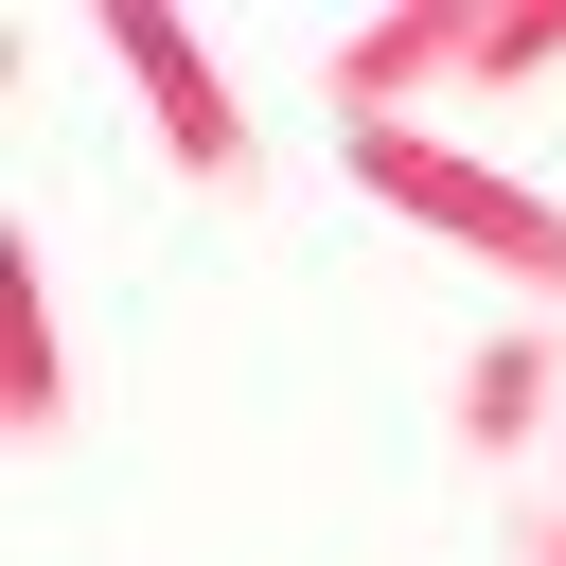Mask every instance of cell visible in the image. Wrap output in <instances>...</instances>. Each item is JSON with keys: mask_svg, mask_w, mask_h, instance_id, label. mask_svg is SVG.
Wrapping results in <instances>:
<instances>
[{"mask_svg": "<svg viewBox=\"0 0 566 566\" xmlns=\"http://www.w3.org/2000/svg\"><path fill=\"white\" fill-rule=\"evenodd\" d=\"M0 424H18V442L71 424V354H53V265H35V248H0Z\"/></svg>", "mask_w": 566, "mask_h": 566, "instance_id": "5", "label": "cell"}, {"mask_svg": "<svg viewBox=\"0 0 566 566\" xmlns=\"http://www.w3.org/2000/svg\"><path fill=\"white\" fill-rule=\"evenodd\" d=\"M513 566H566V495H548V478L513 495Z\"/></svg>", "mask_w": 566, "mask_h": 566, "instance_id": "6", "label": "cell"}, {"mask_svg": "<svg viewBox=\"0 0 566 566\" xmlns=\"http://www.w3.org/2000/svg\"><path fill=\"white\" fill-rule=\"evenodd\" d=\"M548 495H566V460H548Z\"/></svg>", "mask_w": 566, "mask_h": 566, "instance_id": "7", "label": "cell"}, {"mask_svg": "<svg viewBox=\"0 0 566 566\" xmlns=\"http://www.w3.org/2000/svg\"><path fill=\"white\" fill-rule=\"evenodd\" d=\"M336 159H354V195H371V212L442 230L460 265H495V283H513V318H566V195L495 177V159H478V142H442V124H371V142H336Z\"/></svg>", "mask_w": 566, "mask_h": 566, "instance_id": "2", "label": "cell"}, {"mask_svg": "<svg viewBox=\"0 0 566 566\" xmlns=\"http://www.w3.org/2000/svg\"><path fill=\"white\" fill-rule=\"evenodd\" d=\"M548 71H566V0H389L318 53V106L336 142H371V124H424L442 88H548Z\"/></svg>", "mask_w": 566, "mask_h": 566, "instance_id": "1", "label": "cell"}, {"mask_svg": "<svg viewBox=\"0 0 566 566\" xmlns=\"http://www.w3.org/2000/svg\"><path fill=\"white\" fill-rule=\"evenodd\" d=\"M460 460H566V318H495L460 354Z\"/></svg>", "mask_w": 566, "mask_h": 566, "instance_id": "4", "label": "cell"}, {"mask_svg": "<svg viewBox=\"0 0 566 566\" xmlns=\"http://www.w3.org/2000/svg\"><path fill=\"white\" fill-rule=\"evenodd\" d=\"M106 71L159 106V159H177L195 195H230V212L265 195V142H248V106H230V71H212V35H195V18L124 0V18H106Z\"/></svg>", "mask_w": 566, "mask_h": 566, "instance_id": "3", "label": "cell"}]
</instances>
